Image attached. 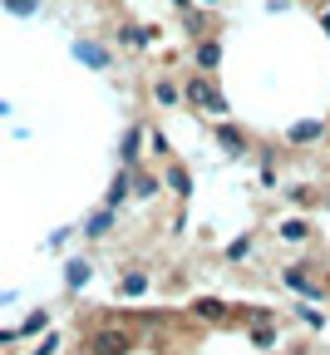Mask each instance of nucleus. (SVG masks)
Wrapping results in <instances>:
<instances>
[{
	"instance_id": "nucleus-1",
	"label": "nucleus",
	"mask_w": 330,
	"mask_h": 355,
	"mask_svg": "<svg viewBox=\"0 0 330 355\" xmlns=\"http://www.w3.org/2000/svg\"><path fill=\"white\" fill-rule=\"evenodd\" d=\"M128 331H94L89 336V355H128Z\"/></svg>"
},
{
	"instance_id": "nucleus-2",
	"label": "nucleus",
	"mask_w": 330,
	"mask_h": 355,
	"mask_svg": "<svg viewBox=\"0 0 330 355\" xmlns=\"http://www.w3.org/2000/svg\"><path fill=\"white\" fill-rule=\"evenodd\" d=\"M187 99H193L198 109H217V114H222V99L212 94V84H207V79H193V84H187Z\"/></svg>"
},
{
	"instance_id": "nucleus-3",
	"label": "nucleus",
	"mask_w": 330,
	"mask_h": 355,
	"mask_svg": "<svg viewBox=\"0 0 330 355\" xmlns=\"http://www.w3.org/2000/svg\"><path fill=\"white\" fill-rule=\"evenodd\" d=\"M217 60H222V50H217V40H202V44H198V64H202V69H212Z\"/></svg>"
},
{
	"instance_id": "nucleus-4",
	"label": "nucleus",
	"mask_w": 330,
	"mask_h": 355,
	"mask_svg": "<svg viewBox=\"0 0 330 355\" xmlns=\"http://www.w3.org/2000/svg\"><path fill=\"white\" fill-rule=\"evenodd\" d=\"M217 139H222V148H227V153H242V133L232 128V123H222V128H217Z\"/></svg>"
},
{
	"instance_id": "nucleus-5",
	"label": "nucleus",
	"mask_w": 330,
	"mask_h": 355,
	"mask_svg": "<svg viewBox=\"0 0 330 355\" xmlns=\"http://www.w3.org/2000/svg\"><path fill=\"white\" fill-rule=\"evenodd\" d=\"M144 291H148V277L144 272H128L123 277V296H144Z\"/></svg>"
},
{
	"instance_id": "nucleus-6",
	"label": "nucleus",
	"mask_w": 330,
	"mask_h": 355,
	"mask_svg": "<svg viewBox=\"0 0 330 355\" xmlns=\"http://www.w3.org/2000/svg\"><path fill=\"white\" fill-rule=\"evenodd\" d=\"M119 40L138 50V44H148V30H138V25H123V35H119Z\"/></svg>"
},
{
	"instance_id": "nucleus-7",
	"label": "nucleus",
	"mask_w": 330,
	"mask_h": 355,
	"mask_svg": "<svg viewBox=\"0 0 330 355\" xmlns=\"http://www.w3.org/2000/svg\"><path fill=\"white\" fill-rule=\"evenodd\" d=\"M153 99H158V104H177V89L163 79V84H153Z\"/></svg>"
},
{
	"instance_id": "nucleus-8",
	"label": "nucleus",
	"mask_w": 330,
	"mask_h": 355,
	"mask_svg": "<svg viewBox=\"0 0 330 355\" xmlns=\"http://www.w3.org/2000/svg\"><path fill=\"white\" fill-rule=\"evenodd\" d=\"M320 128H325V123H301V128H291V139H296V144H306V139H315Z\"/></svg>"
},
{
	"instance_id": "nucleus-9",
	"label": "nucleus",
	"mask_w": 330,
	"mask_h": 355,
	"mask_svg": "<svg viewBox=\"0 0 330 355\" xmlns=\"http://www.w3.org/2000/svg\"><path fill=\"white\" fill-rule=\"evenodd\" d=\"M74 55H79V60H89V64H104V50H94V44H79Z\"/></svg>"
},
{
	"instance_id": "nucleus-10",
	"label": "nucleus",
	"mask_w": 330,
	"mask_h": 355,
	"mask_svg": "<svg viewBox=\"0 0 330 355\" xmlns=\"http://www.w3.org/2000/svg\"><path fill=\"white\" fill-rule=\"evenodd\" d=\"M84 282H89V266L74 261V266H69V286H84Z\"/></svg>"
},
{
	"instance_id": "nucleus-11",
	"label": "nucleus",
	"mask_w": 330,
	"mask_h": 355,
	"mask_svg": "<svg viewBox=\"0 0 330 355\" xmlns=\"http://www.w3.org/2000/svg\"><path fill=\"white\" fill-rule=\"evenodd\" d=\"M6 10H15V15H35V0H6Z\"/></svg>"
},
{
	"instance_id": "nucleus-12",
	"label": "nucleus",
	"mask_w": 330,
	"mask_h": 355,
	"mask_svg": "<svg viewBox=\"0 0 330 355\" xmlns=\"http://www.w3.org/2000/svg\"><path fill=\"white\" fill-rule=\"evenodd\" d=\"M286 242H306V222H286Z\"/></svg>"
},
{
	"instance_id": "nucleus-13",
	"label": "nucleus",
	"mask_w": 330,
	"mask_h": 355,
	"mask_svg": "<svg viewBox=\"0 0 330 355\" xmlns=\"http://www.w3.org/2000/svg\"><path fill=\"white\" fill-rule=\"evenodd\" d=\"M173 6H182V10H187V6H193V0H173Z\"/></svg>"
},
{
	"instance_id": "nucleus-14",
	"label": "nucleus",
	"mask_w": 330,
	"mask_h": 355,
	"mask_svg": "<svg viewBox=\"0 0 330 355\" xmlns=\"http://www.w3.org/2000/svg\"><path fill=\"white\" fill-rule=\"evenodd\" d=\"M202 6H217V0H202Z\"/></svg>"
}]
</instances>
